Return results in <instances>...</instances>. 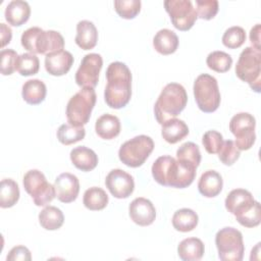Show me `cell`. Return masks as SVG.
<instances>
[{"mask_svg":"<svg viewBox=\"0 0 261 261\" xmlns=\"http://www.w3.org/2000/svg\"><path fill=\"white\" fill-rule=\"evenodd\" d=\"M195 167L171 156L158 157L152 165V175L159 185L176 189L188 188L196 177Z\"/></svg>","mask_w":261,"mask_h":261,"instance_id":"6da1fadb","label":"cell"},{"mask_svg":"<svg viewBox=\"0 0 261 261\" xmlns=\"http://www.w3.org/2000/svg\"><path fill=\"white\" fill-rule=\"evenodd\" d=\"M107 85L104 91L106 104L113 109L127 105L132 97V72L127 65L120 61L111 62L106 69Z\"/></svg>","mask_w":261,"mask_h":261,"instance_id":"7a4b0ae2","label":"cell"},{"mask_svg":"<svg viewBox=\"0 0 261 261\" xmlns=\"http://www.w3.org/2000/svg\"><path fill=\"white\" fill-rule=\"evenodd\" d=\"M187 102L188 95L180 84H167L154 105V114L157 122L162 125L166 120L177 116L187 106Z\"/></svg>","mask_w":261,"mask_h":261,"instance_id":"3957f363","label":"cell"},{"mask_svg":"<svg viewBox=\"0 0 261 261\" xmlns=\"http://www.w3.org/2000/svg\"><path fill=\"white\" fill-rule=\"evenodd\" d=\"M22 47L33 54H49L63 50L64 39L59 32L44 31L39 27L25 30L20 38Z\"/></svg>","mask_w":261,"mask_h":261,"instance_id":"277c9868","label":"cell"},{"mask_svg":"<svg viewBox=\"0 0 261 261\" xmlns=\"http://www.w3.org/2000/svg\"><path fill=\"white\" fill-rule=\"evenodd\" d=\"M236 74L241 81L247 83L254 92L260 93L261 50L254 47H246L237 62Z\"/></svg>","mask_w":261,"mask_h":261,"instance_id":"5b68a950","label":"cell"},{"mask_svg":"<svg viewBox=\"0 0 261 261\" xmlns=\"http://www.w3.org/2000/svg\"><path fill=\"white\" fill-rule=\"evenodd\" d=\"M97 96L93 88H82L67 102L66 118L69 124L84 126L88 123L92 110L96 104Z\"/></svg>","mask_w":261,"mask_h":261,"instance_id":"8992f818","label":"cell"},{"mask_svg":"<svg viewBox=\"0 0 261 261\" xmlns=\"http://www.w3.org/2000/svg\"><path fill=\"white\" fill-rule=\"evenodd\" d=\"M194 96L199 109L205 113L217 110L220 105V92L217 81L208 73H202L194 82Z\"/></svg>","mask_w":261,"mask_h":261,"instance_id":"52a82bcc","label":"cell"},{"mask_svg":"<svg viewBox=\"0 0 261 261\" xmlns=\"http://www.w3.org/2000/svg\"><path fill=\"white\" fill-rule=\"evenodd\" d=\"M154 149L153 140L146 135H140L124 142L119 150V160L128 167H139L145 163Z\"/></svg>","mask_w":261,"mask_h":261,"instance_id":"ba28073f","label":"cell"},{"mask_svg":"<svg viewBox=\"0 0 261 261\" xmlns=\"http://www.w3.org/2000/svg\"><path fill=\"white\" fill-rule=\"evenodd\" d=\"M218 257L222 261H241L244 257L245 245L243 234L234 227H223L215 236Z\"/></svg>","mask_w":261,"mask_h":261,"instance_id":"9c48e42d","label":"cell"},{"mask_svg":"<svg viewBox=\"0 0 261 261\" xmlns=\"http://www.w3.org/2000/svg\"><path fill=\"white\" fill-rule=\"evenodd\" d=\"M22 184L37 206H46L56 197L54 186L48 182L44 173L38 169L29 170L23 176Z\"/></svg>","mask_w":261,"mask_h":261,"instance_id":"30bf717a","label":"cell"},{"mask_svg":"<svg viewBox=\"0 0 261 261\" xmlns=\"http://www.w3.org/2000/svg\"><path fill=\"white\" fill-rule=\"evenodd\" d=\"M256 120L248 112H240L233 115L229 121V130L236 137V146L240 151L249 150L255 143Z\"/></svg>","mask_w":261,"mask_h":261,"instance_id":"8fae6325","label":"cell"},{"mask_svg":"<svg viewBox=\"0 0 261 261\" xmlns=\"http://www.w3.org/2000/svg\"><path fill=\"white\" fill-rule=\"evenodd\" d=\"M164 7L175 29L189 31L197 20V12L191 0H166Z\"/></svg>","mask_w":261,"mask_h":261,"instance_id":"7c38bea8","label":"cell"},{"mask_svg":"<svg viewBox=\"0 0 261 261\" xmlns=\"http://www.w3.org/2000/svg\"><path fill=\"white\" fill-rule=\"evenodd\" d=\"M103 66L102 56L98 53L86 54L75 72V83L82 88H95Z\"/></svg>","mask_w":261,"mask_h":261,"instance_id":"4fadbf2b","label":"cell"},{"mask_svg":"<svg viewBox=\"0 0 261 261\" xmlns=\"http://www.w3.org/2000/svg\"><path fill=\"white\" fill-rule=\"evenodd\" d=\"M105 185L110 194L117 199L128 198L135 189L134 177L119 168L109 171L105 178Z\"/></svg>","mask_w":261,"mask_h":261,"instance_id":"5bb4252c","label":"cell"},{"mask_svg":"<svg viewBox=\"0 0 261 261\" xmlns=\"http://www.w3.org/2000/svg\"><path fill=\"white\" fill-rule=\"evenodd\" d=\"M256 200L253 195L245 189H234L228 193L224 204L228 212L233 214L236 218L241 217L248 212L255 204Z\"/></svg>","mask_w":261,"mask_h":261,"instance_id":"9a60e30c","label":"cell"},{"mask_svg":"<svg viewBox=\"0 0 261 261\" xmlns=\"http://www.w3.org/2000/svg\"><path fill=\"white\" fill-rule=\"evenodd\" d=\"M54 188L57 199L62 203L73 202L80 192L79 178L69 172L59 174L54 181Z\"/></svg>","mask_w":261,"mask_h":261,"instance_id":"2e32d148","label":"cell"},{"mask_svg":"<svg viewBox=\"0 0 261 261\" xmlns=\"http://www.w3.org/2000/svg\"><path fill=\"white\" fill-rule=\"evenodd\" d=\"M130 219L138 225L147 226L154 222L156 209L152 202L146 198L139 197L132 201L128 207Z\"/></svg>","mask_w":261,"mask_h":261,"instance_id":"e0dca14e","label":"cell"},{"mask_svg":"<svg viewBox=\"0 0 261 261\" xmlns=\"http://www.w3.org/2000/svg\"><path fill=\"white\" fill-rule=\"evenodd\" d=\"M73 64V56L66 50L51 52L45 57V68L48 73L60 76L69 71Z\"/></svg>","mask_w":261,"mask_h":261,"instance_id":"ac0fdd59","label":"cell"},{"mask_svg":"<svg viewBox=\"0 0 261 261\" xmlns=\"http://www.w3.org/2000/svg\"><path fill=\"white\" fill-rule=\"evenodd\" d=\"M5 19L13 27H20L27 22L31 15V7L27 1L12 0L5 8Z\"/></svg>","mask_w":261,"mask_h":261,"instance_id":"d6986e66","label":"cell"},{"mask_svg":"<svg viewBox=\"0 0 261 261\" xmlns=\"http://www.w3.org/2000/svg\"><path fill=\"white\" fill-rule=\"evenodd\" d=\"M76 45L83 50L93 49L98 41V31L90 20H81L76 24Z\"/></svg>","mask_w":261,"mask_h":261,"instance_id":"ffe728a7","label":"cell"},{"mask_svg":"<svg viewBox=\"0 0 261 261\" xmlns=\"http://www.w3.org/2000/svg\"><path fill=\"white\" fill-rule=\"evenodd\" d=\"M70 160L72 164L82 171H91L98 164L97 154L86 146H79L70 151Z\"/></svg>","mask_w":261,"mask_h":261,"instance_id":"44dd1931","label":"cell"},{"mask_svg":"<svg viewBox=\"0 0 261 261\" xmlns=\"http://www.w3.org/2000/svg\"><path fill=\"white\" fill-rule=\"evenodd\" d=\"M223 180L221 175L215 170H207L202 173L198 181L200 194L206 198L216 197L222 190Z\"/></svg>","mask_w":261,"mask_h":261,"instance_id":"7402d4cb","label":"cell"},{"mask_svg":"<svg viewBox=\"0 0 261 261\" xmlns=\"http://www.w3.org/2000/svg\"><path fill=\"white\" fill-rule=\"evenodd\" d=\"M153 46L154 49L162 55L172 54L178 47V37L171 30L162 29L154 36Z\"/></svg>","mask_w":261,"mask_h":261,"instance_id":"603a6c76","label":"cell"},{"mask_svg":"<svg viewBox=\"0 0 261 261\" xmlns=\"http://www.w3.org/2000/svg\"><path fill=\"white\" fill-rule=\"evenodd\" d=\"M120 120L113 114L101 115L95 123L96 134L104 140H112L120 133Z\"/></svg>","mask_w":261,"mask_h":261,"instance_id":"cb8c5ba5","label":"cell"},{"mask_svg":"<svg viewBox=\"0 0 261 261\" xmlns=\"http://www.w3.org/2000/svg\"><path fill=\"white\" fill-rule=\"evenodd\" d=\"M189 134L187 123L178 118H170L162 124L161 136L169 144H176Z\"/></svg>","mask_w":261,"mask_h":261,"instance_id":"d4e9b609","label":"cell"},{"mask_svg":"<svg viewBox=\"0 0 261 261\" xmlns=\"http://www.w3.org/2000/svg\"><path fill=\"white\" fill-rule=\"evenodd\" d=\"M205 252L203 242L198 238H188L182 240L177 247L178 257L184 261L200 260Z\"/></svg>","mask_w":261,"mask_h":261,"instance_id":"484cf974","label":"cell"},{"mask_svg":"<svg viewBox=\"0 0 261 261\" xmlns=\"http://www.w3.org/2000/svg\"><path fill=\"white\" fill-rule=\"evenodd\" d=\"M46 94V85L41 80H29L22 85V98L30 105H38L43 102L45 100Z\"/></svg>","mask_w":261,"mask_h":261,"instance_id":"4316f807","label":"cell"},{"mask_svg":"<svg viewBox=\"0 0 261 261\" xmlns=\"http://www.w3.org/2000/svg\"><path fill=\"white\" fill-rule=\"evenodd\" d=\"M198 214L190 208H181L174 212L172 216L173 227L181 232H188L198 225Z\"/></svg>","mask_w":261,"mask_h":261,"instance_id":"83f0119b","label":"cell"},{"mask_svg":"<svg viewBox=\"0 0 261 261\" xmlns=\"http://www.w3.org/2000/svg\"><path fill=\"white\" fill-rule=\"evenodd\" d=\"M39 222L41 226L47 230H56L62 226L64 215L59 208L55 206H46L39 213Z\"/></svg>","mask_w":261,"mask_h":261,"instance_id":"f1b7e54d","label":"cell"},{"mask_svg":"<svg viewBox=\"0 0 261 261\" xmlns=\"http://www.w3.org/2000/svg\"><path fill=\"white\" fill-rule=\"evenodd\" d=\"M108 201L109 199L106 192L98 187H92L86 190L83 197V203L85 207L92 211L104 209L107 206Z\"/></svg>","mask_w":261,"mask_h":261,"instance_id":"f546056e","label":"cell"},{"mask_svg":"<svg viewBox=\"0 0 261 261\" xmlns=\"http://www.w3.org/2000/svg\"><path fill=\"white\" fill-rule=\"evenodd\" d=\"M19 199V188L15 180L4 178L0 184V206L1 208H10L16 204Z\"/></svg>","mask_w":261,"mask_h":261,"instance_id":"4dcf8cb0","label":"cell"},{"mask_svg":"<svg viewBox=\"0 0 261 261\" xmlns=\"http://www.w3.org/2000/svg\"><path fill=\"white\" fill-rule=\"evenodd\" d=\"M57 139L63 145H71L82 141L86 136L84 126H75L69 123H64L57 129Z\"/></svg>","mask_w":261,"mask_h":261,"instance_id":"1f68e13d","label":"cell"},{"mask_svg":"<svg viewBox=\"0 0 261 261\" xmlns=\"http://www.w3.org/2000/svg\"><path fill=\"white\" fill-rule=\"evenodd\" d=\"M177 160L197 168L201 162V153L198 145L193 142L184 143L176 151Z\"/></svg>","mask_w":261,"mask_h":261,"instance_id":"d6a6232c","label":"cell"},{"mask_svg":"<svg viewBox=\"0 0 261 261\" xmlns=\"http://www.w3.org/2000/svg\"><path fill=\"white\" fill-rule=\"evenodd\" d=\"M206 63L208 67L216 72H226L232 64L231 56L223 51H213L208 54Z\"/></svg>","mask_w":261,"mask_h":261,"instance_id":"836d02e7","label":"cell"},{"mask_svg":"<svg viewBox=\"0 0 261 261\" xmlns=\"http://www.w3.org/2000/svg\"><path fill=\"white\" fill-rule=\"evenodd\" d=\"M40 68L39 58L33 53H23L18 57L16 70L23 76L36 74Z\"/></svg>","mask_w":261,"mask_h":261,"instance_id":"e575fe53","label":"cell"},{"mask_svg":"<svg viewBox=\"0 0 261 261\" xmlns=\"http://www.w3.org/2000/svg\"><path fill=\"white\" fill-rule=\"evenodd\" d=\"M221 41L225 47L229 49H237L245 43L246 32L242 27H230L224 32Z\"/></svg>","mask_w":261,"mask_h":261,"instance_id":"d590c367","label":"cell"},{"mask_svg":"<svg viewBox=\"0 0 261 261\" xmlns=\"http://www.w3.org/2000/svg\"><path fill=\"white\" fill-rule=\"evenodd\" d=\"M114 9L117 14L125 19L135 18L141 10L140 0H115Z\"/></svg>","mask_w":261,"mask_h":261,"instance_id":"8d00e7d4","label":"cell"},{"mask_svg":"<svg viewBox=\"0 0 261 261\" xmlns=\"http://www.w3.org/2000/svg\"><path fill=\"white\" fill-rule=\"evenodd\" d=\"M240 150L237 148L236 144L231 140L223 141L221 148L218 151L219 160L227 166L232 165L240 158Z\"/></svg>","mask_w":261,"mask_h":261,"instance_id":"74e56055","label":"cell"},{"mask_svg":"<svg viewBox=\"0 0 261 261\" xmlns=\"http://www.w3.org/2000/svg\"><path fill=\"white\" fill-rule=\"evenodd\" d=\"M18 55L12 49H3L0 52L1 58V73L3 75H10L16 70Z\"/></svg>","mask_w":261,"mask_h":261,"instance_id":"f35d334b","label":"cell"},{"mask_svg":"<svg viewBox=\"0 0 261 261\" xmlns=\"http://www.w3.org/2000/svg\"><path fill=\"white\" fill-rule=\"evenodd\" d=\"M197 16L202 19H212L218 12L217 0H196Z\"/></svg>","mask_w":261,"mask_h":261,"instance_id":"ab89813d","label":"cell"},{"mask_svg":"<svg viewBox=\"0 0 261 261\" xmlns=\"http://www.w3.org/2000/svg\"><path fill=\"white\" fill-rule=\"evenodd\" d=\"M202 144L207 153L216 154L223 144L222 135L217 130H208L203 135Z\"/></svg>","mask_w":261,"mask_h":261,"instance_id":"60d3db41","label":"cell"},{"mask_svg":"<svg viewBox=\"0 0 261 261\" xmlns=\"http://www.w3.org/2000/svg\"><path fill=\"white\" fill-rule=\"evenodd\" d=\"M237 221L245 226V227H255L260 224L261 221V210H260V203L258 201L255 202L254 206L246 212L244 215H242L239 218H236Z\"/></svg>","mask_w":261,"mask_h":261,"instance_id":"b9f144b4","label":"cell"},{"mask_svg":"<svg viewBox=\"0 0 261 261\" xmlns=\"http://www.w3.org/2000/svg\"><path fill=\"white\" fill-rule=\"evenodd\" d=\"M32 259V256H31V252L30 250L24 247V246H16V247H13L7 257H6V260L7 261H17V260H24V261H30Z\"/></svg>","mask_w":261,"mask_h":261,"instance_id":"7bdbcfd3","label":"cell"},{"mask_svg":"<svg viewBox=\"0 0 261 261\" xmlns=\"http://www.w3.org/2000/svg\"><path fill=\"white\" fill-rule=\"evenodd\" d=\"M260 31H261V25L260 23L255 24L251 31H250V41L253 44V47L261 50V46H260Z\"/></svg>","mask_w":261,"mask_h":261,"instance_id":"ee69618b","label":"cell"},{"mask_svg":"<svg viewBox=\"0 0 261 261\" xmlns=\"http://www.w3.org/2000/svg\"><path fill=\"white\" fill-rule=\"evenodd\" d=\"M0 37H1V47H5L10 43L12 38V31L5 23H0Z\"/></svg>","mask_w":261,"mask_h":261,"instance_id":"f6af8a7d","label":"cell"}]
</instances>
